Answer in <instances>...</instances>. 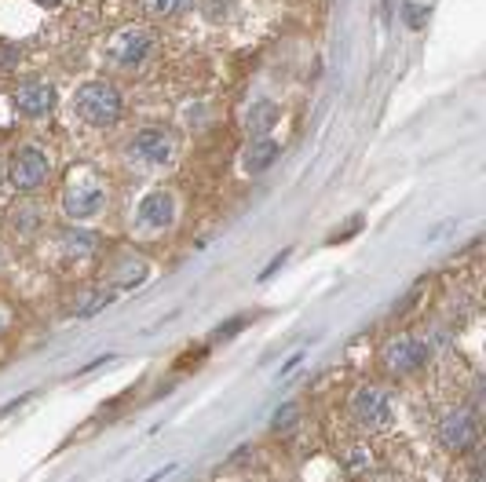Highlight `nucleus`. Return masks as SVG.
I'll use <instances>...</instances> for the list:
<instances>
[{"mask_svg":"<svg viewBox=\"0 0 486 482\" xmlns=\"http://www.w3.org/2000/svg\"><path fill=\"white\" fill-rule=\"evenodd\" d=\"M347 417L362 435H377V431H388L395 413H391V394L377 384H362L351 391L347 399Z\"/></svg>","mask_w":486,"mask_h":482,"instance_id":"1","label":"nucleus"},{"mask_svg":"<svg viewBox=\"0 0 486 482\" xmlns=\"http://www.w3.org/2000/svg\"><path fill=\"white\" fill-rule=\"evenodd\" d=\"M110 194H107V183L99 180L96 172H73L70 175V183L63 190V212L73 219V224H81V219H96L103 208H107Z\"/></svg>","mask_w":486,"mask_h":482,"instance_id":"2","label":"nucleus"},{"mask_svg":"<svg viewBox=\"0 0 486 482\" xmlns=\"http://www.w3.org/2000/svg\"><path fill=\"white\" fill-rule=\"evenodd\" d=\"M73 110H77V117L84 124L107 128V124H117V117H121V96H117V88L107 84V80H88V84L77 88Z\"/></svg>","mask_w":486,"mask_h":482,"instance_id":"3","label":"nucleus"},{"mask_svg":"<svg viewBox=\"0 0 486 482\" xmlns=\"http://www.w3.org/2000/svg\"><path fill=\"white\" fill-rule=\"evenodd\" d=\"M435 438L439 446H443L447 453H472L479 450V420L468 406H454L447 410L443 417H439L435 424Z\"/></svg>","mask_w":486,"mask_h":482,"instance_id":"4","label":"nucleus"},{"mask_svg":"<svg viewBox=\"0 0 486 482\" xmlns=\"http://www.w3.org/2000/svg\"><path fill=\"white\" fill-rule=\"evenodd\" d=\"M380 359H384V369H388L391 376H414V373L428 369V362H431V343L421 340V336L403 333V336H395V340L384 347Z\"/></svg>","mask_w":486,"mask_h":482,"instance_id":"5","label":"nucleus"},{"mask_svg":"<svg viewBox=\"0 0 486 482\" xmlns=\"http://www.w3.org/2000/svg\"><path fill=\"white\" fill-rule=\"evenodd\" d=\"M52 175V157L44 154L40 147H22L12 154L8 161V183L19 190V194H33L40 190L44 183H48Z\"/></svg>","mask_w":486,"mask_h":482,"instance_id":"6","label":"nucleus"},{"mask_svg":"<svg viewBox=\"0 0 486 482\" xmlns=\"http://www.w3.org/2000/svg\"><path fill=\"white\" fill-rule=\"evenodd\" d=\"M150 48H154V33H150L147 26H128V30H121V33L110 40L107 55H110L121 70H132V66H140V63L150 55Z\"/></svg>","mask_w":486,"mask_h":482,"instance_id":"7","label":"nucleus"},{"mask_svg":"<svg viewBox=\"0 0 486 482\" xmlns=\"http://www.w3.org/2000/svg\"><path fill=\"white\" fill-rule=\"evenodd\" d=\"M128 161L143 165V168H165L172 161V140L154 128L140 131V136H132V143H128Z\"/></svg>","mask_w":486,"mask_h":482,"instance_id":"8","label":"nucleus"},{"mask_svg":"<svg viewBox=\"0 0 486 482\" xmlns=\"http://www.w3.org/2000/svg\"><path fill=\"white\" fill-rule=\"evenodd\" d=\"M172 219H175V198L168 190H150L136 208V224L143 231H165L172 227Z\"/></svg>","mask_w":486,"mask_h":482,"instance_id":"9","label":"nucleus"},{"mask_svg":"<svg viewBox=\"0 0 486 482\" xmlns=\"http://www.w3.org/2000/svg\"><path fill=\"white\" fill-rule=\"evenodd\" d=\"M15 106L26 117H44L48 110H55V88L48 80H26L15 88Z\"/></svg>","mask_w":486,"mask_h":482,"instance_id":"10","label":"nucleus"},{"mask_svg":"<svg viewBox=\"0 0 486 482\" xmlns=\"http://www.w3.org/2000/svg\"><path fill=\"white\" fill-rule=\"evenodd\" d=\"M278 143L275 140H268V136H260V140H252L249 147H245V154H242V165H245V172L249 175H260V172H268L275 161H278Z\"/></svg>","mask_w":486,"mask_h":482,"instance_id":"11","label":"nucleus"},{"mask_svg":"<svg viewBox=\"0 0 486 482\" xmlns=\"http://www.w3.org/2000/svg\"><path fill=\"white\" fill-rule=\"evenodd\" d=\"M278 117H282L278 103L260 99V103H252V106L245 110V131H249L252 140H260V136H268V131L278 124Z\"/></svg>","mask_w":486,"mask_h":482,"instance_id":"12","label":"nucleus"},{"mask_svg":"<svg viewBox=\"0 0 486 482\" xmlns=\"http://www.w3.org/2000/svg\"><path fill=\"white\" fill-rule=\"evenodd\" d=\"M59 249L66 252V256H92L96 249H99V234L96 231H81V227H70V231H63L59 234Z\"/></svg>","mask_w":486,"mask_h":482,"instance_id":"13","label":"nucleus"},{"mask_svg":"<svg viewBox=\"0 0 486 482\" xmlns=\"http://www.w3.org/2000/svg\"><path fill=\"white\" fill-rule=\"evenodd\" d=\"M147 275H150V263L128 256V259H121V267H117V275H114V289H136V285L147 282Z\"/></svg>","mask_w":486,"mask_h":482,"instance_id":"14","label":"nucleus"},{"mask_svg":"<svg viewBox=\"0 0 486 482\" xmlns=\"http://www.w3.org/2000/svg\"><path fill=\"white\" fill-rule=\"evenodd\" d=\"M344 471L347 475H355V478H362V475H370L373 471V450L366 446V443H351L347 450H344Z\"/></svg>","mask_w":486,"mask_h":482,"instance_id":"15","label":"nucleus"},{"mask_svg":"<svg viewBox=\"0 0 486 482\" xmlns=\"http://www.w3.org/2000/svg\"><path fill=\"white\" fill-rule=\"evenodd\" d=\"M12 227L19 234H33L40 227V208L37 205H15L12 208Z\"/></svg>","mask_w":486,"mask_h":482,"instance_id":"16","label":"nucleus"},{"mask_svg":"<svg viewBox=\"0 0 486 482\" xmlns=\"http://www.w3.org/2000/svg\"><path fill=\"white\" fill-rule=\"evenodd\" d=\"M296 424H300V402H289V406H282V410L275 413L271 431H275V435H289Z\"/></svg>","mask_w":486,"mask_h":482,"instance_id":"17","label":"nucleus"},{"mask_svg":"<svg viewBox=\"0 0 486 482\" xmlns=\"http://www.w3.org/2000/svg\"><path fill=\"white\" fill-rule=\"evenodd\" d=\"M114 289H103V292H92V296H88V303H81L77 307V318H92L96 311H103V307H110L114 303Z\"/></svg>","mask_w":486,"mask_h":482,"instance_id":"18","label":"nucleus"},{"mask_svg":"<svg viewBox=\"0 0 486 482\" xmlns=\"http://www.w3.org/2000/svg\"><path fill=\"white\" fill-rule=\"evenodd\" d=\"M143 4H147L154 15H175V12H183L191 0H143Z\"/></svg>","mask_w":486,"mask_h":482,"instance_id":"19","label":"nucleus"},{"mask_svg":"<svg viewBox=\"0 0 486 482\" xmlns=\"http://www.w3.org/2000/svg\"><path fill=\"white\" fill-rule=\"evenodd\" d=\"M242 326H249V315H238V318H231V322H224L216 333H212V340H231V336H238L242 333Z\"/></svg>","mask_w":486,"mask_h":482,"instance_id":"20","label":"nucleus"},{"mask_svg":"<svg viewBox=\"0 0 486 482\" xmlns=\"http://www.w3.org/2000/svg\"><path fill=\"white\" fill-rule=\"evenodd\" d=\"M231 4H234V0H205V15H209L212 22H219V19L231 15Z\"/></svg>","mask_w":486,"mask_h":482,"instance_id":"21","label":"nucleus"},{"mask_svg":"<svg viewBox=\"0 0 486 482\" xmlns=\"http://www.w3.org/2000/svg\"><path fill=\"white\" fill-rule=\"evenodd\" d=\"M403 19H406V26L421 30L424 19H428V8H424V4H406V8H403Z\"/></svg>","mask_w":486,"mask_h":482,"instance_id":"22","label":"nucleus"},{"mask_svg":"<svg viewBox=\"0 0 486 482\" xmlns=\"http://www.w3.org/2000/svg\"><path fill=\"white\" fill-rule=\"evenodd\" d=\"M286 259H289V249H286V252H278V256H275V259L268 263V271H263V275H260V282H268V278H271L275 271H282V263H286Z\"/></svg>","mask_w":486,"mask_h":482,"instance_id":"23","label":"nucleus"},{"mask_svg":"<svg viewBox=\"0 0 486 482\" xmlns=\"http://www.w3.org/2000/svg\"><path fill=\"white\" fill-rule=\"evenodd\" d=\"M300 362H303V351H296V355H293V359H289V362H286V366L278 369V376H286V373H293V369H296Z\"/></svg>","mask_w":486,"mask_h":482,"instance_id":"24","label":"nucleus"},{"mask_svg":"<svg viewBox=\"0 0 486 482\" xmlns=\"http://www.w3.org/2000/svg\"><path fill=\"white\" fill-rule=\"evenodd\" d=\"M40 4H59V0H40Z\"/></svg>","mask_w":486,"mask_h":482,"instance_id":"25","label":"nucleus"}]
</instances>
